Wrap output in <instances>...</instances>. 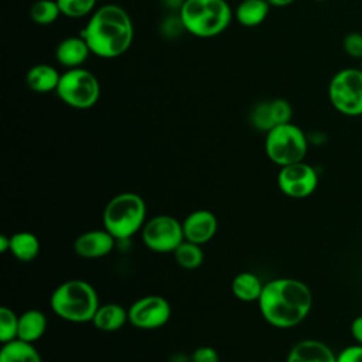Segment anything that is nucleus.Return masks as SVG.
<instances>
[{
	"instance_id": "f257e3e1",
	"label": "nucleus",
	"mask_w": 362,
	"mask_h": 362,
	"mask_svg": "<svg viewBox=\"0 0 362 362\" xmlns=\"http://www.w3.org/2000/svg\"><path fill=\"white\" fill-rule=\"evenodd\" d=\"M257 304L267 324L287 329L297 327L307 318L313 307V294L301 280L279 277L264 283Z\"/></svg>"
},
{
	"instance_id": "f03ea898",
	"label": "nucleus",
	"mask_w": 362,
	"mask_h": 362,
	"mask_svg": "<svg viewBox=\"0 0 362 362\" xmlns=\"http://www.w3.org/2000/svg\"><path fill=\"white\" fill-rule=\"evenodd\" d=\"M90 52L99 58L112 59L123 55L133 41L132 18L117 4L96 8L81 31Z\"/></svg>"
},
{
	"instance_id": "7ed1b4c3",
	"label": "nucleus",
	"mask_w": 362,
	"mask_h": 362,
	"mask_svg": "<svg viewBox=\"0 0 362 362\" xmlns=\"http://www.w3.org/2000/svg\"><path fill=\"white\" fill-rule=\"evenodd\" d=\"M51 310L68 322H89L99 308L98 293L85 280L72 279L55 287L49 298Z\"/></svg>"
},
{
	"instance_id": "20e7f679",
	"label": "nucleus",
	"mask_w": 362,
	"mask_h": 362,
	"mask_svg": "<svg viewBox=\"0 0 362 362\" xmlns=\"http://www.w3.org/2000/svg\"><path fill=\"white\" fill-rule=\"evenodd\" d=\"M232 20L226 0H184L180 21L185 31L198 38H212L223 33Z\"/></svg>"
},
{
	"instance_id": "39448f33",
	"label": "nucleus",
	"mask_w": 362,
	"mask_h": 362,
	"mask_svg": "<svg viewBox=\"0 0 362 362\" xmlns=\"http://www.w3.org/2000/svg\"><path fill=\"white\" fill-rule=\"evenodd\" d=\"M146 202L134 192H122L110 198L103 209V229L116 240H126L146 223Z\"/></svg>"
},
{
	"instance_id": "423d86ee",
	"label": "nucleus",
	"mask_w": 362,
	"mask_h": 362,
	"mask_svg": "<svg viewBox=\"0 0 362 362\" xmlns=\"http://www.w3.org/2000/svg\"><path fill=\"white\" fill-rule=\"evenodd\" d=\"M307 148L308 141L304 132L291 122L277 124L266 133V156L279 167L304 161Z\"/></svg>"
},
{
	"instance_id": "0eeeda50",
	"label": "nucleus",
	"mask_w": 362,
	"mask_h": 362,
	"mask_svg": "<svg viewBox=\"0 0 362 362\" xmlns=\"http://www.w3.org/2000/svg\"><path fill=\"white\" fill-rule=\"evenodd\" d=\"M55 92L65 105L74 109H89L99 100L100 85L90 71L81 66L69 68L61 74Z\"/></svg>"
},
{
	"instance_id": "6e6552de",
	"label": "nucleus",
	"mask_w": 362,
	"mask_h": 362,
	"mask_svg": "<svg viewBox=\"0 0 362 362\" xmlns=\"http://www.w3.org/2000/svg\"><path fill=\"white\" fill-rule=\"evenodd\" d=\"M331 105L345 116L362 115V69L338 71L328 85Z\"/></svg>"
},
{
	"instance_id": "1a4fd4ad",
	"label": "nucleus",
	"mask_w": 362,
	"mask_h": 362,
	"mask_svg": "<svg viewBox=\"0 0 362 362\" xmlns=\"http://www.w3.org/2000/svg\"><path fill=\"white\" fill-rule=\"evenodd\" d=\"M144 246L156 253H173L185 239L182 223L171 215H156L141 228Z\"/></svg>"
},
{
	"instance_id": "9d476101",
	"label": "nucleus",
	"mask_w": 362,
	"mask_h": 362,
	"mask_svg": "<svg viewBox=\"0 0 362 362\" xmlns=\"http://www.w3.org/2000/svg\"><path fill=\"white\" fill-rule=\"evenodd\" d=\"M129 324L139 329H157L171 318L170 303L156 294L137 298L129 308Z\"/></svg>"
},
{
	"instance_id": "9b49d317",
	"label": "nucleus",
	"mask_w": 362,
	"mask_h": 362,
	"mask_svg": "<svg viewBox=\"0 0 362 362\" xmlns=\"http://www.w3.org/2000/svg\"><path fill=\"white\" fill-rule=\"evenodd\" d=\"M277 187L290 198H307L318 187V174L315 168L305 161L288 164L280 167L277 174Z\"/></svg>"
},
{
	"instance_id": "f8f14e48",
	"label": "nucleus",
	"mask_w": 362,
	"mask_h": 362,
	"mask_svg": "<svg viewBox=\"0 0 362 362\" xmlns=\"http://www.w3.org/2000/svg\"><path fill=\"white\" fill-rule=\"evenodd\" d=\"M184 239L197 245L208 243L218 230V219L208 209H197L181 222Z\"/></svg>"
},
{
	"instance_id": "ddd939ff",
	"label": "nucleus",
	"mask_w": 362,
	"mask_h": 362,
	"mask_svg": "<svg viewBox=\"0 0 362 362\" xmlns=\"http://www.w3.org/2000/svg\"><path fill=\"white\" fill-rule=\"evenodd\" d=\"M116 239L106 229H93L81 233L74 242V250L83 259H100L115 247Z\"/></svg>"
},
{
	"instance_id": "4468645a",
	"label": "nucleus",
	"mask_w": 362,
	"mask_h": 362,
	"mask_svg": "<svg viewBox=\"0 0 362 362\" xmlns=\"http://www.w3.org/2000/svg\"><path fill=\"white\" fill-rule=\"evenodd\" d=\"M286 362H337V355L318 339H303L290 349Z\"/></svg>"
},
{
	"instance_id": "2eb2a0df",
	"label": "nucleus",
	"mask_w": 362,
	"mask_h": 362,
	"mask_svg": "<svg viewBox=\"0 0 362 362\" xmlns=\"http://www.w3.org/2000/svg\"><path fill=\"white\" fill-rule=\"evenodd\" d=\"M90 49L86 41L79 37H68L62 40L55 49V58L58 64L69 68H79L89 57Z\"/></svg>"
},
{
	"instance_id": "dca6fc26",
	"label": "nucleus",
	"mask_w": 362,
	"mask_h": 362,
	"mask_svg": "<svg viewBox=\"0 0 362 362\" xmlns=\"http://www.w3.org/2000/svg\"><path fill=\"white\" fill-rule=\"evenodd\" d=\"M61 74L48 64H37L31 66L25 75L27 86L37 93H48L57 90Z\"/></svg>"
},
{
	"instance_id": "f3484780",
	"label": "nucleus",
	"mask_w": 362,
	"mask_h": 362,
	"mask_svg": "<svg viewBox=\"0 0 362 362\" xmlns=\"http://www.w3.org/2000/svg\"><path fill=\"white\" fill-rule=\"evenodd\" d=\"M90 322L100 331L113 332L129 322V313L120 304L106 303L99 305Z\"/></svg>"
},
{
	"instance_id": "a211bd4d",
	"label": "nucleus",
	"mask_w": 362,
	"mask_h": 362,
	"mask_svg": "<svg viewBox=\"0 0 362 362\" xmlns=\"http://www.w3.org/2000/svg\"><path fill=\"white\" fill-rule=\"evenodd\" d=\"M47 331V315L37 308H31L18 315L17 339L34 344L44 337Z\"/></svg>"
},
{
	"instance_id": "6ab92c4d",
	"label": "nucleus",
	"mask_w": 362,
	"mask_h": 362,
	"mask_svg": "<svg viewBox=\"0 0 362 362\" xmlns=\"http://www.w3.org/2000/svg\"><path fill=\"white\" fill-rule=\"evenodd\" d=\"M264 283L250 272L238 273L230 284L233 296L243 303L259 301Z\"/></svg>"
},
{
	"instance_id": "aec40b11",
	"label": "nucleus",
	"mask_w": 362,
	"mask_h": 362,
	"mask_svg": "<svg viewBox=\"0 0 362 362\" xmlns=\"http://www.w3.org/2000/svg\"><path fill=\"white\" fill-rule=\"evenodd\" d=\"M269 11L267 0H242L236 7L235 17L243 27H257L266 20Z\"/></svg>"
},
{
	"instance_id": "412c9836",
	"label": "nucleus",
	"mask_w": 362,
	"mask_h": 362,
	"mask_svg": "<svg viewBox=\"0 0 362 362\" xmlns=\"http://www.w3.org/2000/svg\"><path fill=\"white\" fill-rule=\"evenodd\" d=\"M10 253L20 262H31L40 253V240L28 230L16 232L10 236Z\"/></svg>"
},
{
	"instance_id": "4be33fe9",
	"label": "nucleus",
	"mask_w": 362,
	"mask_h": 362,
	"mask_svg": "<svg viewBox=\"0 0 362 362\" xmlns=\"http://www.w3.org/2000/svg\"><path fill=\"white\" fill-rule=\"evenodd\" d=\"M0 362H42L34 344L13 339L1 345Z\"/></svg>"
},
{
	"instance_id": "5701e85b",
	"label": "nucleus",
	"mask_w": 362,
	"mask_h": 362,
	"mask_svg": "<svg viewBox=\"0 0 362 362\" xmlns=\"http://www.w3.org/2000/svg\"><path fill=\"white\" fill-rule=\"evenodd\" d=\"M177 264L185 270H195L204 263V252L201 245L184 240L174 252Z\"/></svg>"
},
{
	"instance_id": "b1692460",
	"label": "nucleus",
	"mask_w": 362,
	"mask_h": 362,
	"mask_svg": "<svg viewBox=\"0 0 362 362\" xmlns=\"http://www.w3.org/2000/svg\"><path fill=\"white\" fill-rule=\"evenodd\" d=\"M61 16L57 0H37L30 8L31 20L38 25H49Z\"/></svg>"
},
{
	"instance_id": "393cba45",
	"label": "nucleus",
	"mask_w": 362,
	"mask_h": 362,
	"mask_svg": "<svg viewBox=\"0 0 362 362\" xmlns=\"http://www.w3.org/2000/svg\"><path fill=\"white\" fill-rule=\"evenodd\" d=\"M18 315L8 307H0V341L1 344L17 339Z\"/></svg>"
},
{
	"instance_id": "a878e982",
	"label": "nucleus",
	"mask_w": 362,
	"mask_h": 362,
	"mask_svg": "<svg viewBox=\"0 0 362 362\" xmlns=\"http://www.w3.org/2000/svg\"><path fill=\"white\" fill-rule=\"evenodd\" d=\"M96 1L98 0H57L61 14L69 18H81L93 13Z\"/></svg>"
},
{
	"instance_id": "bb28decb",
	"label": "nucleus",
	"mask_w": 362,
	"mask_h": 362,
	"mask_svg": "<svg viewBox=\"0 0 362 362\" xmlns=\"http://www.w3.org/2000/svg\"><path fill=\"white\" fill-rule=\"evenodd\" d=\"M250 120L252 124L257 129V130H263V132H269L270 129L274 127L272 115H270V103L269 102H262L259 103L250 115Z\"/></svg>"
},
{
	"instance_id": "cd10ccee",
	"label": "nucleus",
	"mask_w": 362,
	"mask_h": 362,
	"mask_svg": "<svg viewBox=\"0 0 362 362\" xmlns=\"http://www.w3.org/2000/svg\"><path fill=\"white\" fill-rule=\"evenodd\" d=\"M269 103H270V115H272L274 126L288 123L291 120L293 109H291V105L286 99L279 98V99L269 100Z\"/></svg>"
},
{
	"instance_id": "c85d7f7f",
	"label": "nucleus",
	"mask_w": 362,
	"mask_h": 362,
	"mask_svg": "<svg viewBox=\"0 0 362 362\" xmlns=\"http://www.w3.org/2000/svg\"><path fill=\"white\" fill-rule=\"evenodd\" d=\"M344 51L356 59H362V34L361 33H349L345 35L342 42Z\"/></svg>"
},
{
	"instance_id": "c756f323",
	"label": "nucleus",
	"mask_w": 362,
	"mask_h": 362,
	"mask_svg": "<svg viewBox=\"0 0 362 362\" xmlns=\"http://www.w3.org/2000/svg\"><path fill=\"white\" fill-rule=\"evenodd\" d=\"M192 362H219L218 351L209 345H202L194 349L191 355Z\"/></svg>"
},
{
	"instance_id": "7c9ffc66",
	"label": "nucleus",
	"mask_w": 362,
	"mask_h": 362,
	"mask_svg": "<svg viewBox=\"0 0 362 362\" xmlns=\"http://www.w3.org/2000/svg\"><path fill=\"white\" fill-rule=\"evenodd\" d=\"M337 362H362V345H348L337 354Z\"/></svg>"
},
{
	"instance_id": "2f4dec72",
	"label": "nucleus",
	"mask_w": 362,
	"mask_h": 362,
	"mask_svg": "<svg viewBox=\"0 0 362 362\" xmlns=\"http://www.w3.org/2000/svg\"><path fill=\"white\" fill-rule=\"evenodd\" d=\"M351 337L355 339L356 344L362 345V315H358L351 322Z\"/></svg>"
},
{
	"instance_id": "473e14b6",
	"label": "nucleus",
	"mask_w": 362,
	"mask_h": 362,
	"mask_svg": "<svg viewBox=\"0 0 362 362\" xmlns=\"http://www.w3.org/2000/svg\"><path fill=\"white\" fill-rule=\"evenodd\" d=\"M0 252L1 253L10 252V236H6V235L0 236Z\"/></svg>"
},
{
	"instance_id": "72a5a7b5",
	"label": "nucleus",
	"mask_w": 362,
	"mask_h": 362,
	"mask_svg": "<svg viewBox=\"0 0 362 362\" xmlns=\"http://www.w3.org/2000/svg\"><path fill=\"white\" fill-rule=\"evenodd\" d=\"M267 1L270 3V6H274V7H286L296 0H267Z\"/></svg>"
},
{
	"instance_id": "f704fd0d",
	"label": "nucleus",
	"mask_w": 362,
	"mask_h": 362,
	"mask_svg": "<svg viewBox=\"0 0 362 362\" xmlns=\"http://www.w3.org/2000/svg\"><path fill=\"white\" fill-rule=\"evenodd\" d=\"M315 1H325V0H315Z\"/></svg>"
},
{
	"instance_id": "c9c22d12",
	"label": "nucleus",
	"mask_w": 362,
	"mask_h": 362,
	"mask_svg": "<svg viewBox=\"0 0 362 362\" xmlns=\"http://www.w3.org/2000/svg\"><path fill=\"white\" fill-rule=\"evenodd\" d=\"M361 69H362V59H361Z\"/></svg>"
}]
</instances>
